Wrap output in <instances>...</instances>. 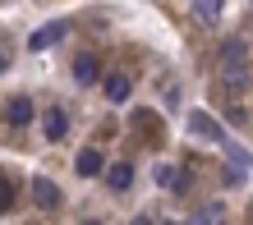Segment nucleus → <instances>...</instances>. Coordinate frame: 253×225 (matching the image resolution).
I'll return each mask as SVG.
<instances>
[{
  "instance_id": "f257e3e1",
  "label": "nucleus",
  "mask_w": 253,
  "mask_h": 225,
  "mask_svg": "<svg viewBox=\"0 0 253 225\" xmlns=\"http://www.w3.org/2000/svg\"><path fill=\"white\" fill-rule=\"evenodd\" d=\"M221 74H226L230 92H244V87H249V46L240 37H230L226 46H221Z\"/></svg>"
},
{
  "instance_id": "f03ea898",
  "label": "nucleus",
  "mask_w": 253,
  "mask_h": 225,
  "mask_svg": "<svg viewBox=\"0 0 253 225\" xmlns=\"http://www.w3.org/2000/svg\"><path fill=\"white\" fill-rule=\"evenodd\" d=\"M189 133H193V138H203V143H216V147L226 143V129H221L207 111H193L189 115Z\"/></svg>"
},
{
  "instance_id": "7ed1b4c3",
  "label": "nucleus",
  "mask_w": 253,
  "mask_h": 225,
  "mask_svg": "<svg viewBox=\"0 0 253 225\" xmlns=\"http://www.w3.org/2000/svg\"><path fill=\"white\" fill-rule=\"evenodd\" d=\"M65 33H69V23H65V19H51V23H42L37 33L28 37V46H33V51H46V46H55Z\"/></svg>"
},
{
  "instance_id": "20e7f679",
  "label": "nucleus",
  "mask_w": 253,
  "mask_h": 225,
  "mask_svg": "<svg viewBox=\"0 0 253 225\" xmlns=\"http://www.w3.org/2000/svg\"><path fill=\"white\" fill-rule=\"evenodd\" d=\"M42 129H46V138L51 143H60L65 138V129H69V115L60 106H46V115H42Z\"/></svg>"
},
{
  "instance_id": "39448f33",
  "label": "nucleus",
  "mask_w": 253,
  "mask_h": 225,
  "mask_svg": "<svg viewBox=\"0 0 253 225\" xmlns=\"http://www.w3.org/2000/svg\"><path fill=\"white\" fill-rule=\"evenodd\" d=\"M33 202L37 207H60L65 202V193L51 184V179H33Z\"/></svg>"
},
{
  "instance_id": "423d86ee",
  "label": "nucleus",
  "mask_w": 253,
  "mask_h": 225,
  "mask_svg": "<svg viewBox=\"0 0 253 225\" xmlns=\"http://www.w3.org/2000/svg\"><path fill=\"white\" fill-rule=\"evenodd\" d=\"M97 78H101V65H97L92 55H79V60H74V83H83V87H92Z\"/></svg>"
},
{
  "instance_id": "0eeeda50",
  "label": "nucleus",
  "mask_w": 253,
  "mask_h": 225,
  "mask_svg": "<svg viewBox=\"0 0 253 225\" xmlns=\"http://www.w3.org/2000/svg\"><path fill=\"white\" fill-rule=\"evenodd\" d=\"M106 184H111L115 193H125V188L133 184V166H129V161H115V166H106Z\"/></svg>"
},
{
  "instance_id": "6e6552de",
  "label": "nucleus",
  "mask_w": 253,
  "mask_h": 225,
  "mask_svg": "<svg viewBox=\"0 0 253 225\" xmlns=\"http://www.w3.org/2000/svg\"><path fill=\"white\" fill-rule=\"evenodd\" d=\"M5 115H9V124H14V129L33 124V101H28V97H14L9 106H5Z\"/></svg>"
},
{
  "instance_id": "1a4fd4ad",
  "label": "nucleus",
  "mask_w": 253,
  "mask_h": 225,
  "mask_svg": "<svg viewBox=\"0 0 253 225\" xmlns=\"http://www.w3.org/2000/svg\"><path fill=\"white\" fill-rule=\"evenodd\" d=\"M129 92H133V78H129V74H111V78H106V97L115 101V106L129 101Z\"/></svg>"
},
{
  "instance_id": "9d476101",
  "label": "nucleus",
  "mask_w": 253,
  "mask_h": 225,
  "mask_svg": "<svg viewBox=\"0 0 253 225\" xmlns=\"http://www.w3.org/2000/svg\"><path fill=\"white\" fill-rule=\"evenodd\" d=\"M193 19H198L203 28H216V19H221V0H193Z\"/></svg>"
},
{
  "instance_id": "9b49d317",
  "label": "nucleus",
  "mask_w": 253,
  "mask_h": 225,
  "mask_svg": "<svg viewBox=\"0 0 253 225\" xmlns=\"http://www.w3.org/2000/svg\"><path fill=\"white\" fill-rule=\"evenodd\" d=\"M74 170H79V175H101V170H106V161H101V152H97V147H87V152H79Z\"/></svg>"
},
{
  "instance_id": "f8f14e48",
  "label": "nucleus",
  "mask_w": 253,
  "mask_h": 225,
  "mask_svg": "<svg viewBox=\"0 0 253 225\" xmlns=\"http://www.w3.org/2000/svg\"><path fill=\"white\" fill-rule=\"evenodd\" d=\"M189 225H226V207H221V202H207Z\"/></svg>"
},
{
  "instance_id": "ddd939ff",
  "label": "nucleus",
  "mask_w": 253,
  "mask_h": 225,
  "mask_svg": "<svg viewBox=\"0 0 253 225\" xmlns=\"http://www.w3.org/2000/svg\"><path fill=\"white\" fill-rule=\"evenodd\" d=\"M157 184L166 188V193H180L184 179H180V170H175V166H157Z\"/></svg>"
},
{
  "instance_id": "4468645a",
  "label": "nucleus",
  "mask_w": 253,
  "mask_h": 225,
  "mask_svg": "<svg viewBox=\"0 0 253 225\" xmlns=\"http://www.w3.org/2000/svg\"><path fill=\"white\" fill-rule=\"evenodd\" d=\"M14 207V179H0V212Z\"/></svg>"
},
{
  "instance_id": "2eb2a0df",
  "label": "nucleus",
  "mask_w": 253,
  "mask_h": 225,
  "mask_svg": "<svg viewBox=\"0 0 253 225\" xmlns=\"http://www.w3.org/2000/svg\"><path fill=\"white\" fill-rule=\"evenodd\" d=\"M9 69V55H5V46H0V74H5Z\"/></svg>"
},
{
  "instance_id": "dca6fc26",
  "label": "nucleus",
  "mask_w": 253,
  "mask_h": 225,
  "mask_svg": "<svg viewBox=\"0 0 253 225\" xmlns=\"http://www.w3.org/2000/svg\"><path fill=\"white\" fill-rule=\"evenodd\" d=\"M133 225H152V221H147V216H133Z\"/></svg>"
},
{
  "instance_id": "f3484780",
  "label": "nucleus",
  "mask_w": 253,
  "mask_h": 225,
  "mask_svg": "<svg viewBox=\"0 0 253 225\" xmlns=\"http://www.w3.org/2000/svg\"><path fill=\"white\" fill-rule=\"evenodd\" d=\"M83 225H101V221H83Z\"/></svg>"
}]
</instances>
